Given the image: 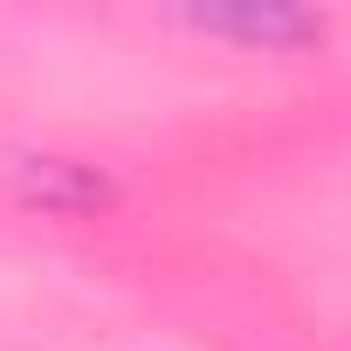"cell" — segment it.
Segmentation results:
<instances>
[{
  "instance_id": "cell-1",
  "label": "cell",
  "mask_w": 351,
  "mask_h": 351,
  "mask_svg": "<svg viewBox=\"0 0 351 351\" xmlns=\"http://www.w3.org/2000/svg\"><path fill=\"white\" fill-rule=\"evenodd\" d=\"M193 28L200 35H234V42H255V49H296V42L324 35V21L303 14V8H200Z\"/></svg>"
},
{
  "instance_id": "cell-2",
  "label": "cell",
  "mask_w": 351,
  "mask_h": 351,
  "mask_svg": "<svg viewBox=\"0 0 351 351\" xmlns=\"http://www.w3.org/2000/svg\"><path fill=\"white\" fill-rule=\"evenodd\" d=\"M21 193L42 200V207H104L110 186L97 180L90 165H69V158H28L21 165Z\"/></svg>"
}]
</instances>
